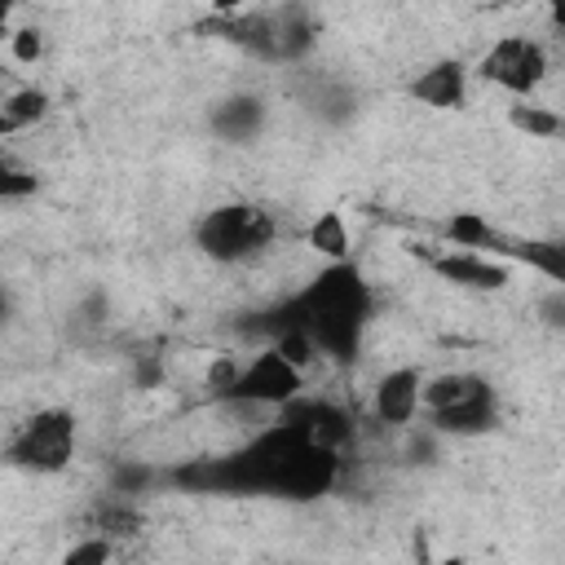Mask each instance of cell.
I'll return each instance as SVG.
<instances>
[{
	"instance_id": "cell-20",
	"label": "cell",
	"mask_w": 565,
	"mask_h": 565,
	"mask_svg": "<svg viewBox=\"0 0 565 565\" xmlns=\"http://www.w3.org/2000/svg\"><path fill=\"white\" fill-rule=\"evenodd\" d=\"M35 190H40L35 168H26V163H18L13 154H4V159H0V199H4V203H22V199H31Z\"/></svg>"
},
{
	"instance_id": "cell-3",
	"label": "cell",
	"mask_w": 565,
	"mask_h": 565,
	"mask_svg": "<svg viewBox=\"0 0 565 565\" xmlns=\"http://www.w3.org/2000/svg\"><path fill=\"white\" fill-rule=\"evenodd\" d=\"M212 31L238 44L252 62L265 66H305L318 49V13L309 4H278V9H225L212 18Z\"/></svg>"
},
{
	"instance_id": "cell-10",
	"label": "cell",
	"mask_w": 565,
	"mask_h": 565,
	"mask_svg": "<svg viewBox=\"0 0 565 565\" xmlns=\"http://www.w3.org/2000/svg\"><path fill=\"white\" fill-rule=\"evenodd\" d=\"M424 265L441 278L455 282L463 291H503L512 282V265L499 256H481V252H455V247H437L424 256Z\"/></svg>"
},
{
	"instance_id": "cell-17",
	"label": "cell",
	"mask_w": 565,
	"mask_h": 565,
	"mask_svg": "<svg viewBox=\"0 0 565 565\" xmlns=\"http://www.w3.org/2000/svg\"><path fill=\"white\" fill-rule=\"evenodd\" d=\"M309 110H313L322 124H349L353 110H358V93H353L344 79L318 75V79L309 84Z\"/></svg>"
},
{
	"instance_id": "cell-21",
	"label": "cell",
	"mask_w": 565,
	"mask_h": 565,
	"mask_svg": "<svg viewBox=\"0 0 565 565\" xmlns=\"http://www.w3.org/2000/svg\"><path fill=\"white\" fill-rule=\"evenodd\" d=\"M62 565H115V539L84 530V534L62 552Z\"/></svg>"
},
{
	"instance_id": "cell-23",
	"label": "cell",
	"mask_w": 565,
	"mask_h": 565,
	"mask_svg": "<svg viewBox=\"0 0 565 565\" xmlns=\"http://www.w3.org/2000/svg\"><path fill=\"white\" fill-rule=\"evenodd\" d=\"M534 313H539V322H543V327L565 331V287L543 291V296H539V305H534Z\"/></svg>"
},
{
	"instance_id": "cell-24",
	"label": "cell",
	"mask_w": 565,
	"mask_h": 565,
	"mask_svg": "<svg viewBox=\"0 0 565 565\" xmlns=\"http://www.w3.org/2000/svg\"><path fill=\"white\" fill-rule=\"evenodd\" d=\"M547 22H552L556 35H565V0H556V4L547 9Z\"/></svg>"
},
{
	"instance_id": "cell-14",
	"label": "cell",
	"mask_w": 565,
	"mask_h": 565,
	"mask_svg": "<svg viewBox=\"0 0 565 565\" xmlns=\"http://www.w3.org/2000/svg\"><path fill=\"white\" fill-rule=\"evenodd\" d=\"M49 106H53V97H49L44 84H18V88H9L4 102H0V137L9 141L18 132L35 128L49 115Z\"/></svg>"
},
{
	"instance_id": "cell-22",
	"label": "cell",
	"mask_w": 565,
	"mask_h": 565,
	"mask_svg": "<svg viewBox=\"0 0 565 565\" xmlns=\"http://www.w3.org/2000/svg\"><path fill=\"white\" fill-rule=\"evenodd\" d=\"M4 40H9V57H13L18 66H35V62L44 57V35H40V26H18V31H9Z\"/></svg>"
},
{
	"instance_id": "cell-7",
	"label": "cell",
	"mask_w": 565,
	"mask_h": 565,
	"mask_svg": "<svg viewBox=\"0 0 565 565\" xmlns=\"http://www.w3.org/2000/svg\"><path fill=\"white\" fill-rule=\"evenodd\" d=\"M552 57L547 44L534 35H499L472 66V75L499 93H508L512 102H530L543 84H547Z\"/></svg>"
},
{
	"instance_id": "cell-1",
	"label": "cell",
	"mask_w": 565,
	"mask_h": 565,
	"mask_svg": "<svg viewBox=\"0 0 565 565\" xmlns=\"http://www.w3.org/2000/svg\"><path fill=\"white\" fill-rule=\"evenodd\" d=\"M344 455L318 446L300 424L274 419L265 424L247 446L221 455L216 463L203 468V481L212 490H234V494H274L291 503L322 499L340 486Z\"/></svg>"
},
{
	"instance_id": "cell-8",
	"label": "cell",
	"mask_w": 565,
	"mask_h": 565,
	"mask_svg": "<svg viewBox=\"0 0 565 565\" xmlns=\"http://www.w3.org/2000/svg\"><path fill=\"white\" fill-rule=\"evenodd\" d=\"M424 366H388L371 388V419L380 428H415L424 415Z\"/></svg>"
},
{
	"instance_id": "cell-25",
	"label": "cell",
	"mask_w": 565,
	"mask_h": 565,
	"mask_svg": "<svg viewBox=\"0 0 565 565\" xmlns=\"http://www.w3.org/2000/svg\"><path fill=\"white\" fill-rule=\"evenodd\" d=\"M437 565H468V556H441Z\"/></svg>"
},
{
	"instance_id": "cell-15",
	"label": "cell",
	"mask_w": 565,
	"mask_h": 565,
	"mask_svg": "<svg viewBox=\"0 0 565 565\" xmlns=\"http://www.w3.org/2000/svg\"><path fill=\"white\" fill-rule=\"evenodd\" d=\"M499 260H508V265L521 260L534 274H543L556 287H565V238H508Z\"/></svg>"
},
{
	"instance_id": "cell-13",
	"label": "cell",
	"mask_w": 565,
	"mask_h": 565,
	"mask_svg": "<svg viewBox=\"0 0 565 565\" xmlns=\"http://www.w3.org/2000/svg\"><path fill=\"white\" fill-rule=\"evenodd\" d=\"M508 243L503 230H494L481 212H455L441 221V247H455V252H481V256H499Z\"/></svg>"
},
{
	"instance_id": "cell-2",
	"label": "cell",
	"mask_w": 565,
	"mask_h": 565,
	"mask_svg": "<svg viewBox=\"0 0 565 565\" xmlns=\"http://www.w3.org/2000/svg\"><path fill=\"white\" fill-rule=\"evenodd\" d=\"M282 322H296L322 362L335 366H353L366 340V327L375 318V287L366 282V274L344 260V265H322L282 309Z\"/></svg>"
},
{
	"instance_id": "cell-4",
	"label": "cell",
	"mask_w": 565,
	"mask_h": 565,
	"mask_svg": "<svg viewBox=\"0 0 565 565\" xmlns=\"http://www.w3.org/2000/svg\"><path fill=\"white\" fill-rule=\"evenodd\" d=\"M190 238H194V247H199L212 265L238 269V265H256L260 256L274 252V243H278V221H274V212L260 207V203L230 199V203H216V207L199 212V221L190 225Z\"/></svg>"
},
{
	"instance_id": "cell-5",
	"label": "cell",
	"mask_w": 565,
	"mask_h": 565,
	"mask_svg": "<svg viewBox=\"0 0 565 565\" xmlns=\"http://www.w3.org/2000/svg\"><path fill=\"white\" fill-rule=\"evenodd\" d=\"M79 450V419L66 406H40L22 424H13L4 441V463L26 477H57L71 468Z\"/></svg>"
},
{
	"instance_id": "cell-18",
	"label": "cell",
	"mask_w": 565,
	"mask_h": 565,
	"mask_svg": "<svg viewBox=\"0 0 565 565\" xmlns=\"http://www.w3.org/2000/svg\"><path fill=\"white\" fill-rule=\"evenodd\" d=\"M88 530L119 543V539H132V534L141 530V512L132 508V499L115 494V499H102V503L93 508V525H88Z\"/></svg>"
},
{
	"instance_id": "cell-11",
	"label": "cell",
	"mask_w": 565,
	"mask_h": 565,
	"mask_svg": "<svg viewBox=\"0 0 565 565\" xmlns=\"http://www.w3.org/2000/svg\"><path fill=\"white\" fill-rule=\"evenodd\" d=\"M207 128H212V137L225 141V146H252V141H260V132L269 128V106H265L260 93H247V88L225 93L221 102H212Z\"/></svg>"
},
{
	"instance_id": "cell-19",
	"label": "cell",
	"mask_w": 565,
	"mask_h": 565,
	"mask_svg": "<svg viewBox=\"0 0 565 565\" xmlns=\"http://www.w3.org/2000/svg\"><path fill=\"white\" fill-rule=\"evenodd\" d=\"M508 124L534 141H552V137H565V115H556L552 106H539V102H516L508 110Z\"/></svg>"
},
{
	"instance_id": "cell-9",
	"label": "cell",
	"mask_w": 565,
	"mask_h": 565,
	"mask_svg": "<svg viewBox=\"0 0 565 565\" xmlns=\"http://www.w3.org/2000/svg\"><path fill=\"white\" fill-rule=\"evenodd\" d=\"M472 88V66L463 57H437L406 79V97L428 110H463Z\"/></svg>"
},
{
	"instance_id": "cell-6",
	"label": "cell",
	"mask_w": 565,
	"mask_h": 565,
	"mask_svg": "<svg viewBox=\"0 0 565 565\" xmlns=\"http://www.w3.org/2000/svg\"><path fill=\"white\" fill-rule=\"evenodd\" d=\"M305 371L287 362L274 344H260L252 358H243L238 380L216 397L225 406H256V411H287L291 402L305 397Z\"/></svg>"
},
{
	"instance_id": "cell-16",
	"label": "cell",
	"mask_w": 565,
	"mask_h": 565,
	"mask_svg": "<svg viewBox=\"0 0 565 565\" xmlns=\"http://www.w3.org/2000/svg\"><path fill=\"white\" fill-rule=\"evenodd\" d=\"M305 243H309L327 265H344V260H353V234H349L344 212H335V207H327V212H318V216L309 221Z\"/></svg>"
},
{
	"instance_id": "cell-12",
	"label": "cell",
	"mask_w": 565,
	"mask_h": 565,
	"mask_svg": "<svg viewBox=\"0 0 565 565\" xmlns=\"http://www.w3.org/2000/svg\"><path fill=\"white\" fill-rule=\"evenodd\" d=\"M424 424H428L437 437H486V433L499 428V393H494V384L486 380L477 393H468L463 402H455V406L441 411V415H428Z\"/></svg>"
}]
</instances>
